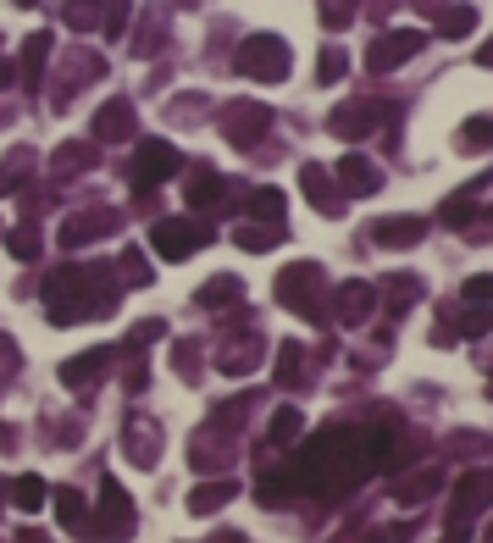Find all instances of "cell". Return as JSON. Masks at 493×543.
<instances>
[{"label": "cell", "instance_id": "obj_13", "mask_svg": "<svg viewBox=\"0 0 493 543\" xmlns=\"http://www.w3.org/2000/svg\"><path fill=\"white\" fill-rule=\"evenodd\" d=\"M233 145H250V139H261V122H266V111H233Z\"/></svg>", "mask_w": 493, "mask_h": 543}, {"label": "cell", "instance_id": "obj_1", "mask_svg": "<svg viewBox=\"0 0 493 543\" xmlns=\"http://www.w3.org/2000/svg\"><path fill=\"white\" fill-rule=\"evenodd\" d=\"M283 67H289V50L272 34L250 39V45L239 50V73H250V78H283Z\"/></svg>", "mask_w": 493, "mask_h": 543}, {"label": "cell", "instance_id": "obj_7", "mask_svg": "<svg viewBox=\"0 0 493 543\" xmlns=\"http://www.w3.org/2000/svg\"><path fill=\"white\" fill-rule=\"evenodd\" d=\"M421 233H427V217H394V222H377L372 239L383 244V250H405V244H416Z\"/></svg>", "mask_w": 493, "mask_h": 543}, {"label": "cell", "instance_id": "obj_29", "mask_svg": "<svg viewBox=\"0 0 493 543\" xmlns=\"http://www.w3.org/2000/svg\"><path fill=\"white\" fill-rule=\"evenodd\" d=\"M488 394H493V383H488Z\"/></svg>", "mask_w": 493, "mask_h": 543}, {"label": "cell", "instance_id": "obj_30", "mask_svg": "<svg viewBox=\"0 0 493 543\" xmlns=\"http://www.w3.org/2000/svg\"><path fill=\"white\" fill-rule=\"evenodd\" d=\"M23 6H28V0H23Z\"/></svg>", "mask_w": 493, "mask_h": 543}, {"label": "cell", "instance_id": "obj_5", "mask_svg": "<svg viewBox=\"0 0 493 543\" xmlns=\"http://www.w3.org/2000/svg\"><path fill=\"white\" fill-rule=\"evenodd\" d=\"M421 50V34H410V28H399V34H388V39H377L372 45V73H388V67H399V61H410Z\"/></svg>", "mask_w": 493, "mask_h": 543}, {"label": "cell", "instance_id": "obj_6", "mask_svg": "<svg viewBox=\"0 0 493 543\" xmlns=\"http://www.w3.org/2000/svg\"><path fill=\"white\" fill-rule=\"evenodd\" d=\"M488 499H493V471L466 477V483H460V494H455V532H466V516H477Z\"/></svg>", "mask_w": 493, "mask_h": 543}, {"label": "cell", "instance_id": "obj_14", "mask_svg": "<svg viewBox=\"0 0 493 543\" xmlns=\"http://www.w3.org/2000/svg\"><path fill=\"white\" fill-rule=\"evenodd\" d=\"M488 145H493V122H488V117L466 122V133H460V150H488Z\"/></svg>", "mask_w": 493, "mask_h": 543}, {"label": "cell", "instance_id": "obj_8", "mask_svg": "<svg viewBox=\"0 0 493 543\" xmlns=\"http://www.w3.org/2000/svg\"><path fill=\"white\" fill-rule=\"evenodd\" d=\"M338 178H344V189H349V194H372V189H377V172L366 167L361 156H349L344 167H338Z\"/></svg>", "mask_w": 493, "mask_h": 543}, {"label": "cell", "instance_id": "obj_15", "mask_svg": "<svg viewBox=\"0 0 493 543\" xmlns=\"http://www.w3.org/2000/svg\"><path fill=\"white\" fill-rule=\"evenodd\" d=\"M100 366H106V355L95 350V355H84V361H67V366H61V377H67V383H89Z\"/></svg>", "mask_w": 493, "mask_h": 543}, {"label": "cell", "instance_id": "obj_22", "mask_svg": "<svg viewBox=\"0 0 493 543\" xmlns=\"http://www.w3.org/2000/svg\"><path fill=\"white\" fill-rule=\"evenodd\" d=\"M272 433H277V444H294V433H300V411H277Z\"/></svg>", "mask_w": 493, "mask_h": 543}, {"label": "cell", "instance_id": "obj_24", "mask_svg": "<svg viewBox=\"0 0 493 543\" xmlns=\"http://www.w3.org/2000/svg\"><path fill=\"white\" fill-rule=\"evenodd\" d=\"M56 505H61V521H67V527H73V521L84 516V499H78V494H61Z\"/></svg>", "mask_w": 493, "mask_h": 543}, {"label": "cell", "instance_id": "obj_25", "mask_svg": "<svg viewBox=\"0 0 493 543\" xmlns=\"http://www.w3.org/2000/svg\"><path fill=\"white\" fill-rule=\"evenodd\" d=\"M466 300H493V278H471L466 283Z\"/></svg>", "mask_w": 493, "mask_h": 543}, {"label": "cell", "instance_id": "obj_23", "mask_svg": "<svg viewBox=\"0 0 493 543\" xmlns=\"http://www.w3.org/2000/svg\"><path fill=\"white\" fill-rule=\"evenodd\" d=\"M344 78V50H322V84Z\"/></svg>", "mask_w": 493, "mask_h": 543}, {"label": "cell", "instance_id": "obj_17", "mask_svg": "<svg viewBox=\"0 0 493 543\" xmlns=\"http://www.w3.org/2000/svg\"><path fill=\"white\" fill-rule=\"evenodd\" d=\"M466 217H477V194H455V200H444V222H455V228H460V222H466Z\"/></svg>", "mask_w": 493, "mask_h": 543}, {"label": "cell", "instance_id": "obj_12", "mask_svg": "<svg viewBox=\"0 0 493 543\" xmlns=\"http://www.w3.org/2000/svg\"><path fill=\"white\" fill-rule=\"evenodd\" d=\"M128 128H133V111L122 106V100H117V106H106V111H100V133H106V139H122Z\"/></svg>", "mask_w": 493, "mask_h": 543}, {"label": "cell", "instance_id": "obj_27", "mask_svg": "<svg viewBox=\"0 0 493 543\" xmlns=\"http://www.w3.org/2000/svg\"><path fill=\"white\" fill-rule=\"evenodd\" d=\"M477 61H482V67H493V45H482V50H477Z\"/></svg>", "mask_w": 493, "mask_h": 543}, {"label": "cell", "instance_id": "obj_4", "mask_svg": "<svg viewBox=\"0 0 493 543\" xmlns=\"http://www.w3.org/2000/svg\"><path fill=\"white\" fill-rule=\"evenodd\" d=\"M172 172H178V150L161 145V139H150V145L139 150V178H133V189L145 194V189H156V183H167Z\"/></svg>", "mask_w": 493, "mask_h": 543}, {"label": "cell", "instance_id": "obj_28", "mask_svg": "<svg viewBox=\"0 0 493 543\" xmlns=\"http://www.w3.org/2000/svg\"><path fill=\"white\" fill-rule=\"evenodd\" d=\"M416 6H427V0H416Z\"/></svg>", "mask_w": 493, "mask_h": 543}, {"label": "cell", "instance_id": "obj_2", "mask_svg": "<svg viewBox=\"0 0 493 543\" xmlns=\"http://www.w3.org/2000/svg\"><path fill=\"white\" fill-rule=\"evenodd\" d=\"M316 283H322V272H316V266H294V272H283V278H277V294H283V300H294L289 311H305L316 322V316H322V305H316Z\"/></svg>", "mask_w": 493, "mask_h": 543}, {"label": "cell", "instance_id": "obj_16", "mask_svg": "<svg viewBox=\"0 0 493 543\" xmlns=\"http://www.w3.org/2000/svg\"><path fill=\"white\" fill-rule=\"evenodd\" d=\"M471 28H477V12H471V6L444 12V39H460V34H471Z\"/></svg>", "mask_w": 493, "mask_h": 543}, {"label": "cell", "instance_id": "obj_19", "mask_svg": "<svg viewBox=\"0 0 493 543\" xmlns=\"http://www.w3.org/2000/svg\"><path fill=\"white\" fill-rule=\"evenodd\" d=\"M228 499H233V483H217V488H200L189 505H194V510H217V505H228Z\"/></svg>", "mask_w": 493, "mask_h": 543}, {"label": "cell", "instance_id": "obj_26", "mask_svg": "<svg viewBox=\"0 0 493 543\" xmlns=\"http://www.w3.org/2000/svg\"><path fill=\"white\" fill-rule=\"evenodd\" d=\"M12 250H17V255H34L39 239H34V233H12Z\"/></svg>", "mask_w": 493, "mask_h": 543}, {"label": "cell", "instance_id": "obj_3", "mask_svg": "<svg viewBox=\"0 0 493 543\" xmlns=\"http://www.w3.org/2000/svg\"><path fill=\"white\" fill-rule=\"evenodd\" d=\"M211 239V228H200V222H156V250L161 261H183V255L194 250V244Z\"/></svg>", "mask_w": 493, "mask_h": 543}, {"label": "cell", "instance_id": "obj_18", "mask_svg": "<svg viewBox=\"0 0 493 543\" xmlns=\"http://www.w3.org/2000/svg\"><path fill=\"white\" fill-rule=\"evenodd\" d=\"M217 194H222V178H217V172H205V178H189V200H194V206L217 200Z\"/></svg>", "mask_w": 493, "mask_h": 543}, {"label": "cell", "instance_id": "obj_10", "mask_svg": "<svg viewBox=\"0 0 493 543\" xmlns=\"http://www.w3.org/2000/svg\"><path fill=\"white\" fill-rule=\"evenodd\" d=\"M305 194H311V200H316V206H322V211H338V194L333 189H327V178H322V167H305Z\"/></svg>", "mask_w": 493, "mask_h": 543}, {"label": "cell", "instance_id": "obj_11", "mask_svg": "<svg viewBox=\"0 0 493 543\" xmlns=\"http://www.w3.org/2000/svg\"><path fill=\"white\" fill-rule=\"evenodd\" d=\"M12 505L17 510H39L45 505V483H39V477H17L12 483Z\"/></svg>", "mask_w": 493, "mask_h": 543}, {"label": "cell", "instance_id": "obj_21", "mask_svg": "<svg viewBox=\"0 0 493 543\" xmlns=\"http://www.w3.org/2000/svg\"><path fill=\"white\" fill-rule=\"evenodd\" d=\"M239 244H244V250H272L277 228H239Z\"/></svg>", "mask_w": 493, "mask_h": 543}, {"label": "cell", "instance_id": "obj_20", "mask_svg": "<svg viewBox=\"0 0 493 543\" xmlns=\"http://www.w3.org/2000/svg\"><path fill=\"white\" fill-rule=\"evenodd\" d=\"M349 17H355V0H322V23H327V28L349 23Z\"/></svg>", "mask_w": 493, "mask_h": 543}, {"label": "cell", "instance_id": "obj_9", "mask_svg": "<svg viewBox=\"0 0 493 543\" xmlns=\"http://www.w3.org/2000/svg\"><path fill=\"white\" fill-rule=\"evenodd\" d=\"M338 305H344V322H361V316L372 311V289H366V283H349V289L338 294Z\"/></svg>", "mask_w": 493, "mask_h": 543}]
</instances>
